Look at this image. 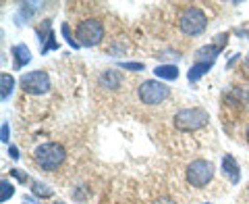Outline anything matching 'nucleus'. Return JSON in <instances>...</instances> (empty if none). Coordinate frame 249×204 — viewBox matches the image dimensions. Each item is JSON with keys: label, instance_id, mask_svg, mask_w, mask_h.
<instances>
[{"label": "nucleus", "instance_id": "nucleus-27", "mask_svg": "<svg viewBox=\"0 0 249 204\" xmlns=\"http://www.w3.org/2000/svg\"><path fill=\"white\" fill-rule=\"evenodd\" d=\"M247 40H249V31H247Z\"/></svg>", "mask_w": 249, "mask_h": 204}, {"label": "nucleus", "instance_id": "nucleus-5", "mask_svg": "<svg viewBox=\"0 0 249 204\" xmlns=\"http://www.w3.org/2000/svg\"><path fill=\"white\" fill-rule=\"evenodd\" d=\"M75 38H77V42H79V46H88V48L98 46L104 40V23L96 17L83 19L75 29Z\"/></svg>", "mask_w": 249, "mask_h": 204}, {"label": "nucleus", "instance_id": "nucleus-17", "mask_svg": "<svg viewBox=\"0 0 249 204\" xmlns=\"http://www.w3.org/2000/svg\"><path fill=\"white\" fill-rule=\"evenodd\" d=\"M235 96L239 98V102L243 104L247 111H249V83L247 85H241V88L235 90Z\"/></svg>", "mask_w": 249, "mask_h": 204}, {"label": "nucleus", "instance_id": "nucleus-13", "mask_svg": "<svg viewBox=\"0 0 249 204\" xmlns=\"http://www.w3.org/2000/svg\"><path fill=\"white\" fill-rule=\"evenodd\" d=\"M15 90V77L11 73H0V98L6 100Z\"/></svg>", "mask_w": 249, "mask_h": 204}, {"label": "nucleus", "instance_id": "nucleus-24", "mask_svg": "<svg viewBox=\"0 0 249 204\" xmlns=\"http://www.w3.org/2000/svg\"><path fill=\"white\" fill-rule=\"evenodd\" d=\"M154 204H177L173 198H170V196H160V198L158 200H156Z\"/></svg>", "mask_w": 249, "mask_h": 204}, {"label": "nucleus", "instance_id": "nucleus-7", "mask_svg": "<svg viewBox=\"0 0 249 204\" xmlns=\"http://www.w3.org/2000/svg\"><path fill=\"white\" fill-rule=\"evenodd\" d=\"M50 75L46 71H31V73H23L21 77V88L29 96H42V94L50 92Z\"/></svg>", "mask_w": 249, "mask_h": 204}, {"label": "nucleus", "instance_id": "nucleus-29", "mask_svg": "<svg viewBox=\"0 0 249 204\" xmlns=\"http://www.w3.org/2000/svg\"><path fill=\"white\" fill-rule=\"evenodd\" d=\"M204 204H210V202H204Z\"/></svg>", "mask_w": 249, "mask_h": 204}, {"label": "nucleus", "instance_id": "nucleus-25", "mask_svg": "<svg viewBox=\"0 0 249 204\" xmlns=\"http://www.w3.org/2000/svg\"><path fill=\"white\" fill-rule=\"evenodd\" d=\"M245 73L249 75V54H247V57H245Z\"/></svg>", "mask_w": 249, "mask_h": 204}, {"label": "nucleus", "instance_id": "nucleus-2", "mask_svg": "<svg viewBox=\"0 0 249 204\" xmlns=\"http://www.w3.org/2000/svg\"><path fill=\"white\" fill-rule=\"evenodd\" d=\"M208 27V17L199 6H185L178 15V29L187 38L201 36Z\"/></svg>", "mask_w": 249, "mask_h": 204}, {"label": "nucleus", "instance_id": "nucleus-20", "mask_svg": "<svg viewBox=\"0 0 249 204\" xmlns=\"http://www.w3.org/2000/svg\"><path fill=\"white\" fill-rule=\"evenodd\" d=\"M40 48H42V54H46L48 50H56V48H58V42L54 40V34L48 38V40H46V44H44V46H40Z\"/></svg>", "mask_w": 249, "mask_h": 204}, {"label": "nucleus", "instance_id": "nucleus-3", "mask_svg": "<svg viewBox=\"0 0 249 204\" xmlns=\"http://www.w3.org/2000/svg\"><path fill=\"white\" fill-rule=\"evenodd\" d=\"M175 127L181 129V131H196L206 127L210 123V115L206 108H199V106H191V108H181L177 115H175Z\"/></svg>", "mask_w": 249, "mask_h": 204}, {"label": "nucleus", "instance_id": "nucleus-18", "mask_svg": "<svg viewBox=\"0 0 249 204\" xmlns=\"http://www.w3.org/2000/svg\"><path fill=\"white\" fill-rule=\"evenodd\" d=\"M62 36L67 38L69 46H73V48H79V42H77L75 38L71 36V27H69V23H62Z\"/></svg>", "mask_w": 249, "mask_h": 204}, {"label": "nucleus", "instance_id": "nucleus-12", "mask_svg": "<svg viewBox=\"0 0 249 204\" xmlns=\"http://www.w3.org/2000/svg\"><path fill=\"white\" fill-rule=\"evenodd\" d=\"M214 62H196V65H191L189 73H187V80L189 82H199L201 77H204L210 69H212Z\"/></svg>", "mask_w": 249, "mask_h": 204}, {"label": "nucleus", "instance_id": "nucleus-10", "mask_svg": "<svg viewBox=\"0 0 249 204\" xmlns=\"http://www.w3.org/2000/svg\"><path fill=\"white\" fill-rule=\"evenodd\" d=\"M123 83V75L119 71H114V69H108V71H102L100 75V85L102 88H108V90H119Z\"/></svg>", "mask_w": 249, "mask_h": 204}, {"label": "nucleus", "instance_id": "nucleus-8", "mask_svg": "<svg viewBox=\"0 0 249 204\" xmlns=\"http://www.w3.org/2000/svg\"><path fill=\"white\" fill-rule=\"evenodd\" d=\"M227 34L224 36H218L214 44H206V46H201V48L196 50V62H214L216 57L222 52V48L227 46Z\"/></svg>", "mask_w": 249, "mask_h": 204}, {"label": "nucleus", "instance_id": "nucleus-11", "mask_svg": "<svg viewBox=\"0 0 249 204\" xmlns=\"http://www.w3.org/2000/svg\"><path fill=\"white\" fill-rule=\"evenodd\" d=\"M11 54L15 57V69H23L31 61V50L25 44H15L11 48Z\"/></svg>", "mask_w": 249, "mask_h": 204}, {"label": "nucleus", "instance_id": "nucleus-4", "mask_svg": "<svg viewBox=\"0 0 249 204\" xmlns=\"http://www.w3.org/2000/svg\"><path fill=\"white\" fill-rule=\"evenodd\" d=\"M214 163L212 161H206V159H196L187 164L185 169V177H187V184L193 185V187H206L210 182L214 179Z\"/></svg>", "mask_w": 249, "mask_h": 204}, {"label": "nucleus", "instance_id": "nucleus-6", "mask_svg": "<svg viewBox=\"0 0 249 204\" xmlns=\"http://www.w3.org/2000/svg\"><path fill=\"white\" fill-rule=\"evenodd\" d=\"M137 96H139V100H142L143 104L154 106V104L164 102L170 96V88L166 83H162L160 80H145L137 88Z\"/></svg>", "mask_w": 249, "mask_h": 204}, {"label": "nucleus", "instance_id": "nucleus-9", "mask_svg": "<svg viewBox=\"0 0 249 204\" xmlns=\"http://www.w3.org/2000/svg\"><path fill=\"white\" fill-rule=\"evenodd\" d=\"M222 175L227 177L232 185H237L241 182V167H239V163L232 154L222 156Z\"/></svg>", "mask_w": 249, "mask_h": 204}, {"label": "nucleus", "instance_id": "nucleus-22", "mask_svg": "<svg viewBox=\"0 0 249 204\" xmlns=\"http://www.w3.org/2000/svg\"><path fill=\"white\" fill-rule=\"evenodd\" d=\"M9 175L15 177V179H19L21 184H25V182H27V173H23V171H19V169H11V171H9Z\"/></svg>", "mask_w": 249, "mask_h": 204}, {"label": "nucleus", "instance_id": "nucleus-26", "mask_svg": "<svg viewBox=\"0 0 249 204\" xmlns=\"http://www.w3.org/2000/svg\"><path fill=\"white\" fill-rule=\"evenodd\" d=\"M245 140H247V144H249V125H247V129H245Z\"/></svg>", "mask_w": 249, "mask_h": 204}, {"label": "nucleus", "instance_id": "nucleus-15", "mask_svg": "<svg viewBox=\"0 0 249 204\" xmlns=\"http://www.w3.org/2000/svg\"><path fill=\"white\" fill-rule=\"evenodd\" d=\"M31 192H34L37 198H50V196L54 194V192L50 190V185H46V184H42V182H31Z\"/></svg>", "mask_w": 249, "mask_h": 204}, {"label": "nucleus", "instance_id": "nucleus-30", "mask_svg": "<svg viewBox=\"0 0 249 204\" xmlns=\"http://www.w3.org/2000/svg\"><path fill=\"white\" fill-rule=\"evenodd\" d=\"M247 194H249V190H247Z\"/></svg>", "mask_w": 249, "mask_h": 204}, {"label": "nucleus", "instance_id": "nucleus-14", "mask_svg": "<svg viewBox=\"0 0 249 204\" xmlns=\"http://www.w3.org/2000/svg\"><path fill=\"white\" fill-rule=\"evenodd\" d=\"M154 75L158 77V80H177L178 69H177V65H160L154 69Z\"/></svg>", "mask_w": 249, "mask_h": 204}, {"label": "nucleus", "instance_id": "nucleus-21", "mask_svg": "<svg viewBox=\"0 0 249 204\" xmlns=\"http://www.w3.org/2000/svg\"><path fill=\"white\" fill-rule=\"evenodd\" d=\"M9 136H11L9 123L2 121V129H0V140H2V144H9Z\"/></svg>", "mask_w": 249, "mask_h": 204}, {"label": "nucleus", "instance_id": "nucleus-23", "mask_svg": "<svg viewBox=\"0 0 249 204\" xmlns=\"http://www.w3.org/2000/svg\"><path fill=\"white\" fill-rule=\"evenodd\" d=\"M9 156L13 161H19L21 156H19V150H17V146H13V144H9Z\"/></svg>", "mask_w": 249, "mask_h": 204}, {"label": "nucleus", "instance_id": "nucleus-19", "mask_svg": "<svg viewBox=\"0 0 249 204\" xmlns=\"http://www.w3.org/2000/svg\"><path fill=\"white\" fill-rule=\"evenodd\" d=\"M123 69H127V71H143V62H131V61H123L119 62Z\"/></svg>", "mask_w": 249, "mask_h": 204}, {"label": "nucleus", "instance_id": "nucleus-1", "mask_svg": "<svg viewBox=\"0 0 249 204\" xmlns=\"http://www.w3.org/2000/svg\"><path fill=\"white\" fill-rule=\"evenodd\" d=\"M34 159L37 167H42L44 171H56L67 161V150L58 142H46L34 150Z\"/></svg>", "mask_w": 249, "mask_h": 204}, {"label": "nucleus", "instance_id": "nucleus-28", "mask_svg": "<svg viewBox=\"0 0 249 204\" xmlns=\"http://www.w3.org/2000/svg\"><path fill=\"white\" fill-rule=\"evenodd\" d=\"M56 204H62V202H56Z\"/></svg>", "mask_w": 249, "mask_h": 204}, {"label": "nucleus", "instance_id": "nucleus-16", "mask_svg": "<svg viewBox=\"0 0 249 204\" xmlns=\"http://www.w3.org/2000/svg\"><path fill=\"white\" fill-rule=\"evenodd\" d=\"M0 202H6L9 198H13L15 196V185L9 182V179H2V182H0Z\"/></svg>", "mask_w": 249, "mask_h": 204}]
</instances>
